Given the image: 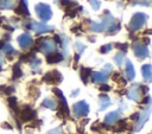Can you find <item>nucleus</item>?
Segmentation results:
<instances>
[{
	"label": "nucleus",
	"mask_w": 152,
	"mask_h": 134,
	"mask_svg": "<svg viewBox=\"0 0 152 134\" xmlns=\"http://www.w3.org/2000/svg\"><path fill=\"white\" fill-rule=\"evenodd\" d=\"M147 90H148L147 87L141 85V84H139V83H135V84H133V85L128 89V91H127V97H128L129 100L134 101V102H140L141 98H142V96L147 92Z\"/></svg>",
	"instance_id": "1"
},
{
	"label": "nucleus",
	"mask_w": 152,
	"mask_h": 134,
	"mask_svg": "<svg viewBox=\"0 0 152 134\" xmlns=\"http://www.w3.org/2000/svg\"><path fill=\"white\" fill-rule=\"evenodd\" d=\"M146 21H147V15L142 12H138L131 18V21L128 24V30L132 32H135L140 30L146 24Z\"/></svg>",
	"instance_id": "2"
},
{
	"label": "nucleus",
	"mask_w": 152,
	"mask_h": 134,
	"mask_svg": "<svg viewBox=\"0 0 152 134\" xmlns=\"http://www.w3.org/2000/svg\"><path fill=\"white\" fill-rule=\"evenodd\" d=\"M112 65L110 64H107L104 65V68L101 70V71H95V72H91V79L94 83H97V84H103L107 82V79L109 78V75L112 72Z\"/></svg>",
	"instance_id": "3"
},
{
	"label": "nucleus",
	"mask_w": 152,
	"mask_h": 134,
	"mask_svg": "<svg viewBox=\"0 0 152 134\" xmlns=\"http://www.w3.org/2000/svg\"><path fill=\"white\" fill-rule=\"evenodd\" d=\"M37 49L43 52L44 55H50L52 52H56V43L53 42V39H49V38H44V39H39L37 42Z\"/></svg>",
	"instance_id": "4"
},
{
	"label": "nucleus",
	"mask_w": 152,
	"mask_h": 134,
	"mask_svg": "<svg viewBox=\"0 0 152 134\" xmlns=\"http://www.w3.org/2000/svg\"><path fill=\"white\" fill-rule=\"evenodd\" d=\"M152 113V101L146 106V108L142 109V111L138 115V119H137V125H135V132H139L144 125L146 123V121L148 120L150 117V114Z\"/></svg>",
	"instance_id": "5"
},
{
	"label": "nucleus",
	"mask_w": 152,
	"mask_h": 134,
	"mask_svg": "<svg viewBox=\"0 0 152 134\" xmlns=\"http://www.w3.org/2000/svg\"><path fill=\"white\" fill-rule=\"evenodd\" d=\"M34 9H36L37 15H38L43 21H48V20H50L51 17H52V11H51L50 6L46 5V4H38V5H36Z\"/></svg>",
	"instance_id": "6"
},
{
	"label": "nucleus",
	"mask_w": 152,
	"mask_h": 134,
	"mask_svg": "<svg viewBox=\"0 0 152 134\" xmlns=\"http://www.w3.org/2000/svg\"><path fill=\"white\" fill-rule=\"evenodd\" d=\"M25 26H26V28L32 30V31H34V32L38 33V34L45 33V32H50V31L53 30L52 26H49V25L45 24V23H37V21H30V23L26 24Z\"/></svg>",
	"instance_id": "7"
},
{
	"label": "nucleus",
	"mask_w": 152,
	"mask_h": 134,
	"mask_svg": "<svg viewBox=\"0 0 152 134\" xmlns=\"http://www.w3.org/2000/svg\"><path fill=\"white\" fill-rule=\"evenodd\" d=\"M72 113L76 117L87 116L89 113V104L86 101H78L72 106Z\"/></svg>",
	"instance_id": "8"
},
{
	"label": "nucleus",
	"mask_w": 152,
	"mask_h": 134,
	"mask_svg": "<svg viewBox=\"0 0 152 134\" xmlns=\"http://www.w3.org/2000/svg\"><path fill=\"white\" fill-rule=\"evenodd\" d=\"M132 49H133L134 55L139 59H144V58H147L148 57V49L142 43H140L138 40H134V43L132 44Z\"/></svg>",
	"instance_id": "9"
},
{
	"label": "nucleus",
	"mask_w": 152,
	"mask_h": 134,
	"mask_svg": "<svg viewBox=\"0 0 152 134\" xmlns=\"http://www.w3.org/2000/svg\"><path fill=\"white\" fill-rule=\"evenodd\" d=\"M120 113H121L120 110H115V111L108 113L104 116L103 126H114V125H116V122L120 121V117H121V114Z\"/></svg>",
	"instance_id": "10"
},
{
	"label": "nucleus",
	"mask_w": 152,
	"mask_h": 134,
	"mask_svg": "<svg viewBox=\"0 0 152 134\" xmlns=\"http://www.w3.org/2000/svg\"><path fill=\"white\" fill-rule=\"evenodd\" d=\"M43 79L46 82V83H50V84H57L62 81V75L57 71V70H52L48 74L44 75Z\"/></svg>",
	"instance_id": "11"
},
{
	"label": "nucleus",
	"mask_w": 152,
	"mask_h": 134,
	"mask_svg": "<svg viewBox=\"0 0 152 134\" xmlns=\"http://www.w3.org/2000/svg\"><path fill=\"white\" fill-rule=\"evenodd\" d=\"M18 44H19V46L21 49L26 50V49H28V47L32 46L33 39H32V37L28 33H23V34H20L18 37Z\"/></svg>",
	"instance_id": "12"
},
{
	"label": "nucleus",
	"mask_w": 152,
	"mask_h": 134,
	"mask_svg": "<svg viewBox=\"0 0 152 134\" xmlns=\"http://www.w3.org/2000/svg\"><path fill=\"white\" fill-rule=\"evenodd\" d=\"M34 116H36L34 110H33L31 107H28V106L24 107V108H23V110L20 111V117H21V120H23V121L32 120Z\"/></svg>",
	"instance_id": "13"
},
{
	"label": "nucleus",
	"mask_w": 152,
	"mask_h": 134,
	"mask_svg": "<svg viewBox=\"0 0 152 134\" xmlns=\"http://www.w3.org/2000/svg\"><path fill=\"white\" fill-rule=\"evenodd\" d=\"M14 11H15L17 14L28 15L30 12H28V8H27V1L26 0H20L19 4H17V6L14 7Z\"/></svg>",
	"instance_id": "14"
},
{
	"label": "nucleus",
	"mask_w": 152,
	"mask_h": 134,
	"mask_svg": "<svg viewBox=\"0 0 152 134\" xmlns=\"http://www.w3.org/2000/svg\"><path fill=\"white\" fill-rule=\"evenodd\" d=\"M141 75L145 82L150 83L152 82V65L151 64H145L141 66Z\"/></svg>",
	"instance_id": "15"
},
{
	"label": "nucleus",
	"mask_w": 152,
	"mask_h": 134,
	"mask_svg": "<svg viewBox=\"0 0 152 134\" xmlns=\"http://www.w3.org/2000/svg\"><path fill=\"white\" fill-rule=\"evenodd\" d=\"M125 76L127 78V81H132L135 77V71H134V66L132 64L131 60H126V65H125Z\"/></svg>",
	"instance_id": "16"
},
{
	"label": "nucleus",
	"mask_w": 152,
	"mask_h": 134,
	"mask_svg": "<svg viewBox=\"0 0 152 134\" xmlns=\"http://www.w3.org/2000/svg\"><path fill=\"white\" fill-rule=\"evenodd\" d=\"M121 28V24L118 21V20H115V19H113L112 20V23L109 24V26L107 27V30H106V34H108V36H112V34H115Z\"/></svg>",
	"instance_id": "17"
},
{
	"label": "nucleus",
	"mask_w": 152,
	"mask_h": 134,
	"mask_svg": "<svg viewBox=\"0 0 152 134\" xmlns=\"http://www.w3.org/2000/svg\"><path fill=\"white\" fill-rule=\"evenodd\" d=\"M99 103H100V110H104L106 108H108L112 104L109 97L106 94H101L99 96Z\"/></svg>",
	"instance_id": "18"
},
{
	"label": "nucleus",
	"mask_w": 152,
	"mask_h": 134,
	"mask_svg": "<svg viewBox=\"0 0 152 134\" xmlns=\"http://www.w3.org/2000/svg\"><path fill=\"white\" fill-rule=\"evenodd\" d=\"M63 59V56H62V53H59V52H52V53H50V55H48L46 56V60H48V63H50V64H53V63H58V62H61Z\"/></svg>",
	"instance_id": "19"
},
{
	"label": "nucleus",
	"mask_w": 152,
	"mask_h": 134,
	"mask_svg": "<svg viewBox=\"0 0 152 134\" xmlns=\"http://www.w3.org/2000/svg\"><path fill=\"white\" fill-rule=\"evenodd\" d=\"M42 106L45 107V108H49V109H57L58 107V102L51 97H46L44 98V101L42 102Z\"/></svg>",
	"instance_id": "20"
},
{
	"label": "nucleus",
	"mask_w": 152,
	"mask_h": 134,
	"mask_svg": "<svg viewBox=\"0 0 152 134\" xmlns=\"http://www.w3.org/2000/svg\"><path fill=\"white\" fill-rule=\"evenodd\" d=\"M59 2H61V5L64 7L65 12L71 11V9H75V8H76V6H77V4H76V2H74V1H71V0H61Z\"/></svg>",
	"instance_id": "21"
},
{
	"label": "nucleus",
	"mask_w": 152,
	"mask_h": 134,
	"mask_svg": "<svg viewBox=\"0 0 152 134\" xmlns=\"http://www.w3.org/2000/svg\"><path fill=\"white\" fill-rule=\"evenodd\" d=\"M89 76H91V70L89 68H81V78H82L83 83L88 82Z\"/></svg>",
	"instance_id": "22"
},
{
	"label": "nucleus",
	"mask_w": 152,
	"mask_h": 134,
	"mask_svg": "<svg viewBox=\"0 0 152 134\" xmlns=\"http://www.w3.org/2000/svg\"><path fill=\"white\" fill-rule=\"evenodd\" d=\"M124 60H125V52H121V51L116 52L115 56H114V62H115V64H116L118 66H121L122 63H124Z\"/></svg>",
	"instance_id": "23"
},
{
	"label": "nucleus",
	"mask_w": 152,
	"mask_h": 134,
	"mask_svg": "<svg viewBox=\"0 0 152 134\" xmlns=\"http://www.w3.org/2000/svg\"><path fill=\"white\" fill-rule=\"evenodd\" d=\"M14 2H15L14 0H0V7L5 9H11V8H14V5H15Z\"/></svg>",
	"instance_id": "24"
},
{
	"label": "nucleus",
	"mask_w": 152,
	"mask_h": 134,
	"mask_svg": "<svg viewBox=\"0 0 152 134\" xmlns=\"http://www.w3.org/2000/svg\"><path fill=\"white\" fill-rule=\"evenodd\" d=\"M2 51L6 53V55H13V53H15V50L8 44V43H5V44H2Z\"/></svg>",
	"instance_id": "25"
},
{
	"label": "nucleus",
	"mask_w": 152,
	"mask_h": 134,
	"mask_svg": "<svg viewBox=\"0 0 152 134\" xmlns=\"http://www.w3.org/2000/svg\"><path fill=\"white\" fill-rule=\"evenodd\" d=\"M113 81H115L116 83H119V84H126V81H125V78H124V76H121V74H119V72H114V75H113Z\"/></svg>",
	"instance_id": "26"
},
{
	"label": "nucleus",
	"mask_w": 152,
	"mask_h": 134,
	"mask_svg": "<svg viewBox=\"0 0 152 134\" xmlns=\"http://www.w3.org/2000/svg\"><path fill=\"white\" fill-rule=\"evenodd\" d=\"M31 68L34 70V71H37L38 69H39V65H40V60L38 59V58H36V57H33L31 60Z\"/></svg>",
	"instance_id": "27"
},
{
	"label": "nucleus",
	"mask_w": 152,
	"mask_h": 134,
	"mask_svg": "<svg viewBox=\"0 0 152 134\" xmlns=\"http://www.w3.org/2000/svg\"><path fill=\"white\" fill-rule=\"evenodd\" d=\"M21 75H23V71H21V69H20V65H19V64H15L14 68H13V77H14V78H18V77H20Z\"/></svg>",
	"instance_id": "28"
},
{
	"label": "nucleus",
	"mask_w": 152,
	"mask_h": 134,
	"mask_svg": "<svg viewBox=\"0 0 152 134\" xmlns=\"http://www.w3.org/2000/svg\"><path fill=\"white\" fill-rule=\"evenodd\" d=\"M112 47H113V45H112V44L102 45V46L100 47V52H101V53H107V52H109V51L112 50Z\"/></svg>",
	"instance_id": "29"
},
{
	"label": "nucleus",
	"mask_w": 152,
	"mask_h": 134,
	"mask_svg": "<svg viewBox=\"0 0 152 134\" xmlns=\"http://www.w3.org/2000/svg\"><path fill=\"white\" fill-rule=\"evenodd\" d=\"M116 49H120V51L121 52H126V50H127V47H128V45L125 43V44H122V43H116L115 45H114Z\"/></svg>",
	"instance_id": "30"
},
{
	"label": "nucleus",
	"mask_w": 152,
	"mask_h": 134,
	"mask_svg": "<svg viewBox=\"0 0 152 134\" xmlns=\"http://www.w3.org/2000/svg\"><path fill=\"white\" fill-rule=\"evenodd\" d=\"M89 1V4L91 5V7L95 9V11H97L99 8H100V1L99 0H88Z\"/></svg>",
	"instance_id": "31"
},
{
	"label": "nucleus",
	"mask_w": 152,
	"mask_h": 134,
	"mask_svg": "<svg viewBox=\"0 0 152 134\" xmlns=\"http://www.w3.org/2000/svg\"><path fill=\"white\" fill-rule=\"evenodd\" d=\"M48 134H63V130H62V128H61V127H57V128H55V129L49 130V132H48Z\"/></svg>",
	"instance_id": "32"
},
{
	"label": "nucleus",
	"mask_w": 152,
	"mask_h": 134,
	"mask_svg": "<svg viewBox=\"0 0 152 134\" xmlns=\"http://www.w3.org/2000/svg\"><path fill=\"white\" fill-rule=\"evenodd\" d=\"M76 49H77L78 55H80V53H82V52L86 50V46H84L83 44H81V43H76Z\"/></svg>",
	"instance_id": "33"
},
{
	"label": "nucleus",
	"mask_w": 152,
	"mask_h": 134,
	"mask_svg": "<svg viewBox=\"0 0 152 134\" xmlns=\"http://www.w3.org/2000/svg\"><path fill=\"white\" fill-rule=\"evenodd\" d=\"M100 90H101V91H109V90H110V87L107 85V84H102V85L100 87Z\"/></svg>",
	"instance_id": "34"
},
{
	"label": "nucleus",
	"mask_w": 152,
	"mask_h": 134,
	"mask_svg": "<svg viewBox=\"0 0 152 134\" xmlns=\"http://www.w3.org/2000/svg\"><path fill=\"white\" fill-rule=\"evenodd\" d=\"M81 27H82V26H81V24H78V25H77L76 27H72L71 30H72V31H74V32L76 33V31H77V32H80V31H81Z\"/></svg>",
	"instance_id": "35"
},
{
	"label": "nucleus",
	"mask_w": 152,
	"mask_h": 134,
	"mask_svg": "<svg viewBox=\"0 0 152 134\" xmlns=\"http://www.w3.org/2000/svg\"><path fill=\"white\" fill-rule=\"evenodd\" d=\"M2 64H4V57H2V56H0V70H1Z\"/></svg>",
	"instance_id": "36"
},
{
	"label": "nucleus",
	"mask_w": 152,
	"mask_h": 134,
	"mask_svg": "<svg viewBox=\"0 0 152 134\" xmlns=\"http://www.w3.org/2000/svg\"><path fill=\"white\" fill-rule=\"evenodd\" d=\"M152 33V30H146L145 31V34H151Z\"/></svg>",
	"instance_id": "37"
},
{
	"label": "nucleus",
	"mask_w": 152,
	"mask_h": 134,
	"mask_svg": "<svg viewBox=\"0 0 152 134\" xmlns=\"http://www.w3.org/2000/svg\"><path fill=\"white\" fill-rule=\"evenodd\" d=\"M77 94H78V90H76V91H74V92H72V95H71V96H75V95H77Z\"/></svg>",
	"instance_id": "38"
},
{
	"label": "nucleus",
	"mask_w": 152,
	"mask_h": 134,
	"mask_svg": "<svg viewBox=\"0 0 152 134\" xmlns=\"http://www.w3.org/2000/svg\"><path fill=\"white\" fill-rule=\"evenodd\" d=\"M1 47H2V43L0 42V49H1Z\"/></svg>",
	"instance_id": "39"
}]
</instances>
